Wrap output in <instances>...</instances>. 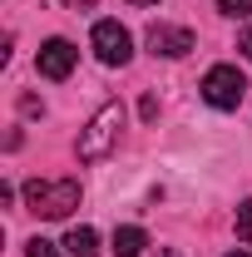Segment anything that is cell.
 <instances>
[{"instance_id": "cell-8", "label": "cell", "mask_w": 252, "mask_h": 257, "mask_svg": "<svg viewBox=\"0 0 252 257\" xmlns=\"http://www.w3.org/2000/svg\"><path fill=\"white\" fill-rule=\"evenodd\" d=\"M144 247H149V232H144V227H114V252L119 257H139L144 252Z\"/></svg>"}, {"instance_id": "cell-6", "label": "cell", "mask_w": 252, "mask_h": 257, "mask_svg": "<svg viewBox=\"0 0 252 257\" xmlns=\"http://www.w3.org/2000/svg\"><path fill=\"white\" fill-rule=\"evenodd\" d=\"M193 45H198V40H193L188 25H163V20H158V25H149V50H154V55H163V60H183Z\"/></svg>"}, {"instance_id": "cell-3", "label": "cell", "mask_w": 252, "mask_h": 257, "mask_svg": "<svg viewBox=\"0 0 252 257\" xmlns=\"http://www.w3.org/2000/svg\"><path fill=\"white\" fill-rule=\"evenodd\" d=\"M89 45H94L99 64H109V69H124L134 60V40L119 20H94V30H89Z\"/></svg>"}, {"instance_id": "cell-12", "label": "cell", "mask_w": 252, "mask_h": 257, "mask_svg": "<svg viewBox=\"0 0 252 257\" xmlns=\"http://www.w3.org/2000/svg\"><path fill=\"white\" fill-rule=\"evenodd\" d=\"M139 114H144V124H154V119H158V94H144V99H139Z\"/></svg>"}, {"instance_id": "cell-10", "label": "cell", "mask_w": 252, "mask_h": 257, "mask_svg": "<svg viewBox=\"0 0 252 257\" xmlns=\"http://www.w3.org/2000/svg\"><path fill=\"white\" fill-rule=\"evenodd\" d=\"M237 237H242V242H252V198L237 208Z\"/></svg>"}, {"instance_id": "cell-4", "label": "cell", "mask_w": 252, "mask_h": 257, "mask_svg": "<svg viewBox=\"0 0 252 257\" xmlns=\"http://www.w3.org/2000/svg\"><path fill=\"white\" fill-rule=\"evenodd\" d=\"M242 89H247V79H242L237 64H213V69L203 74V99H208L213 109H237V104H242Z\"/></svg>"}, {"instance_id": "cell-2", "label": "cell", "mask_w": 252, "mask_h": 257, "mask_svg": "<svg viewBox=\"0 0 252 257\" xmlns=\"http://www.w3.org/2000/svg\"><path fill=\"white\" fill-rule=\"evenodd\" d=\"M25 208L35 218H69L79 208V183L74 178H30L25 183Z\"/></svg>"}, {"instance_id": "cell-11", "label": "cell", "mask_w": 252, "mask_h": 257, "mask_svg": "<svg viewBox=\"0 0 252 257\" xmlns=\"http://www.w3.org/2000/svg\"><path fill=\"white\" fill-rule=\"evenodd\" d=\"M25 257H60V252H55V242H45V237H30V242H25Z\"/></svg>"}, {"instance_id": "cell-7", "label": "cell", "mask_w": 252, "mask_h": 257, "mask_svg": "<svg viewBox=\"0 0 252 257\" xmlns=\"http://www.w3.org/2000/svg\"><path fill=\"white\" fill-rule=\"evenodd\" d=\"M64 252L69 257H99V232L94 227H69V232H64Z\"/></svg>"}, {"instance_id": "cell-1", "label": "cell", "mask_w": 252, "mask_h": 257, "mask_svg": "<svg viewBox=\"0 0 252 257\" xmlns=\"http://www.w3.org/2000/svg\"><path fill=\"white\" fill-rule=\"evenodd\" d=\"M119 134H124V104H119V99H109L94 119L79 128V144H74L79 163H99V159H109V154H114V144H119Z\"/></svg>"}, {"instance_id": "cell-9", "label": "cell", "mask_w": 252, "mask_h": 257, "mask_svg": "<svg viewBox=\"0 0 252 257\" xmlns=\"http://www.w3.org/2000/svg\"><path fill=\"white\" fill-rule=\"evenodd\" d=\"M218 10H222V15H232V20H247V15H252V0H218Z\"/></svg>"}, {"instance_id": "cell-15", "label": "cell", "mask_w": 252, "mask_h": 257, "mask_svg": "<svg viewBox=\"0 0 252 257\" xmlns=\"http://www.w3.org/2000/svg\"><path fill=\"white\" fill-rule=\"evenodd\" d=\"M154 257H178V247H158V252Z\"/></svg>"}, {"instance_id": "cell-14", "label": "cell", "mask_w": 252, "mask_h": 257, "mask_svg": "<svg viewBox=\"0 0 252 257\" xmlns=\"http://www.w3.org/2000/svg\"><path fill=\"white\" fill-rule=\"evenodd\" d=\"M237 50H242V55H247V60H252V25H247V30H242V40H237Z\"/></svg>"}, {"instance_id": "cell-5", "label": "cell", "mask_w": 252, "mask_h": 257, "mask_svg": "<svg viewBox=\"0 0 252 257\" xmlns=\"http://www.w3.org/2000/svg\"><path fill=\"white\" fill-rule=\"evenodd\" d=\"M74 60H79V50H74L69 40H60V35H55V40H45V45H40L35 69H40L45 79H69V74H74Z\"/></svg>"}, {"instance_id": "cell-17", "label": "cell", "mask_w": 252, "mask_h": 257, "mask_svg": "<svg viewBox=\"0 0 252 257\" xmlns=\"http://www.w3.org/2000/svg\"><path fill=\"white\" fill-rule=\"evenodd\" d=\"M227 257H252V252H242V247H237V252H227Z\"/></svg>"}, {"instance_id": "cell-13", "label": "cell", "mask_w": 252, "mask_h": 257, "mask_svg": "<svg viewBox=\"0 0 252 257\" xmlns=\"http://www.w3.org/2000/svg\"><path fill=\"white\" fill-rule=\"evenodd\" d=\"M20 114H30V119H35V114H40V99H35V94H20Z\"/></svg>"}, {"instance_id": "cell-16", "label": "cell", "mask_w": 252, "mask_h": 257, "mask_svg": "<svg viewBox=\"0 0 252 257\" xmlns=\"http://www.w3.org/2000/svg\"><path fill=\"white\" fill-rule=\"evenodd\" d=\"M129 5H158V0H129Z\"/></svg>"}]
</instances>
